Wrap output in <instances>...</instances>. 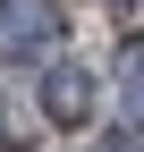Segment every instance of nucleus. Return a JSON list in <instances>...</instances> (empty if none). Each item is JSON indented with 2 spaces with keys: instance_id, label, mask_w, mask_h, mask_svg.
Returning <instances> with one entry per match:
<instances>
[{
  "instance_id": "nucleus-1",
  "label": "nucleus",
  "mask_w": 144,
  "mask_h": 152,
  "mask_svg": "<svg viewBox=\"0 0 144 152\" xmlns=\"http://www.w3.org/2000/svg\"><path fill=\"white\" fill-rule=\"evenodd\" d=\"M60 42V0H0V51L9 59H43Z\"/></svg>"
},
{
  "instance_id": "nucleus-2",
  "label": "nucleus",
  "mask_w": 144,
  "mask_h": 152,
  "mask_svg": "<svg viewBox=\"0 0 144 152\" xmlns=\"http://www.w3.org/2000/svg\"><path fill=\"white\" fill-rule=\"evenodd\" d=\"M43 110H51L60 127L93 118V76H85V68H51V76H43Z\"/></svg>"
},
{
  "instance_id": "nucleus-3",
  "label": "nucleus",
  "mask_w": 144,
  "mask_h": 152,
  "mask_svg": "<svg viewBox=\"0 0 144 152\" xmlns=\"http://www.w3.org/2000/svg\"><path fill=\"white\" fill-rule=\"evenodd\" d=\"M127 110H136V118H144V42L127 51Z\"/></svg>"
},
{
  "instance_id": "nucleus-4",
  "label": "nucleus",
  "mask_w": 144,
  "mask_h": 152,
  "mask_svg": "<svg viewBox=\"0 0 144 152\" xmlns=\"http://www.w3.org/2000/svg\"><path fill=\"white\" fill-rule=\"evenodd\" d=\"M102 152H136V144H127V135H110V144H102Z\"/></svg>"
},
{
  "instance_id": "nucleus-5",
  "label": "nucleus",
  "mask_w": 144,
  "mask_h": 152,
  "mask_svg": "<svg viewBox=\"0 0 144 152\" xmlns=\"http://www.w3.org/2000/svg\"><path fill=\"white\" fill-rule=\"evenodd\" d=\"M119 9H127V0H119Z\"/></svg>"
}]
</instances>
